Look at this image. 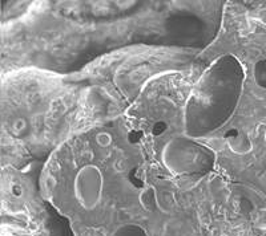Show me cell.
<instances>
[{
  "instance_id": "1",
  "label": "cell",
  "mask_w": 266,
  "mask_h": 236,
  "mask_svg": "<svg viewBox=\"0 0 266 236\" xmlns=\"http://www.w3.org/2000/svg\"><path fill=\"white\" fill-rule=\"evenodd\" d=\"M244 85V69L234 56H221L206 69L189 94L184 126L198 138L222 128L233 116Z\"/></svg>"
},
{
  "instance_id": "2",
  "label": "cell",
  "mask_w": 266,
  "mask_h": 236,
  "mask_svg": "<svg viewBox=\"0 0 266 236\" xmlns=\"http://www.w3.org/2000/svg\"><path fill=\"white\" fill-rule=\"evenodd\" d=\"M214 154L186 137H176L165 145L162 162L177 175H204L213 169Z\"/></svg>"
},
{
  "instance_id": "3",
  "label": "cell",
  "mask_w": 266,
  "mask_h": 236,
  "mask_svg": "<svg viewBox=\"0 0 266 236\" xmlns=\"http://www.w3.org/2000/svg\"><path fill=\"white\" fill-rule=\"evenodd\" d=\"M103 190V175L93 164L84 166L75 178V194L85 207L97 203Z\"/></svg>"
}]
</instances>
